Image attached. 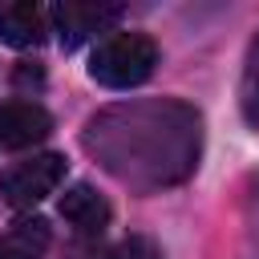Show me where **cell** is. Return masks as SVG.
Here are the masks:
<instances>
[{"mask_svg":"<svg viewBox=\"0 0 259 259\" xmlns=\"http://www.w3.org/2000/svg\"><path fill=\"white\" fill-rule=\"evenodd\" d=\"M85 150L105 162L109 174L138 186L142 174V150H150V174L154 186L178 182L190 174L198 158V113L186 105H134V109H109L89 121Z\"/></svg>","mask_w":259,"mask_h":259,"instance_id":"1","label":"cell"},{"mask_svg":"<svg viewBox=\"0 0 259 259\" xmlns=\"http://www.w3.org/2000/svg\"><path fill=\"white\" fill-rule=\"evenodd\" d=\"M158 65V45L146 32H113L89 57V77L105 89H134Z\"/></svg>","mask_w":259,"mask_h":259,"instance_id":"2","label":"cell"},{"mask_svg":"<svg viewBox=\"0 0 259 259\" xmlns=\"http://www.w3.org/2000/svg\"><path fill=\"white\" fill-rule=\"evenodd\" d=\"M61 178H65V158L61 154H32L0 178V194H4L8 206H32V202L49 198L61 186Z\"/></svg>","mask_w":259,"mask_h":259,"instance_id":"3","label":"cell"},{"mask_svg":"<svg viewBox=\"0 0 259 259\" xmlns=\"http://www.w3.org/2000/svg\"><path fill=\"white\" fill-rule=\"evenodd\" d=\"M53 24L61 32L65 49H77L81 40H89L93 32H105L113 20H121V4H101V0H65L53 12Z\"/></svg>","mask_w":259,"mask_h":259,"instance_id":"4","label":"cell"},{"mask_svg":"<svg viewBox=\"0 0 259 259\" xmlns=\"http://www.w3.org/2000/svg\"><path fill=\"white\" fill-rule=\"evenodd\" d=\"M53 134V117L36 101H0V146L24 150Z\"/></svg>","mask_w":259,"mask_h":259,"instance_id":"5","label":"cell"},{"mask_svg":"<svg viewBox=\"0 0 259 259\" xmlns=\"http://www.w3.org/2000/svg\"><path fill=\"white\" fill-rule=\"evenodd\" d=\"M61 219H65L77 235H101V231L109 227L113 210H109L105 194H97L89 182H77V186H69V190L61 194Z\"/></svg>","mask_w":259,"mask_h":259,"instance_id":"6","label":"cell"},{"mask_svg":"<svg viewBox=\"0 0 259 259\" xmlns=\"http://www.w3.org/2000/svg\"><path fill=\"white\" fill-rule=\"evenodd\" d=\"M0 40L12 49H32L45 40V8L40 4H8L0 8Z\"/></svg>","mask_w":259,"mask_h":259,"instance_id":"7","label":"cell"},{"mask_svg":"<svg viewBox=\"0 0 259 259\" xmlns=\"http://www.w3.org/2000/svg\"><path fill=\"white\" fill-rule=\"evenodd\" d=\"M49 223L45 219H20L16 227L0 231V259H40L49 251Z\"/></svg>","mask_w":259,"mask_h":259,"instance_id":"8","label":"cell"},{"mask_svg":"<svg viewBox=\"0 0 259 259\" xmlns=\"http://www.w3.org/2000/svg\"><path fill=\"white\" fill-rule=\"evenodd\" d=\"M239 109L243 121L251 130H259V32L247 49V65H243V85H239Z\"/></svg>","mask_w":259,"mask_h":259,"instance_id":"9","label":"cell"},{"mask_svg":"<svg viewBox=\"0 0 259 259\" xmlns=\"http://www.w3.org/2000/svg\"><path fill=\"white\" fill-rule=\"evenodd\" d=\"M109 259H162V255H158V247H154L146 235H130V239H121V243L113 247Z\"/></svg>","mask_w":259,"mask_h":259,"instance_id":"10","label":"cell"}]
</instances>
